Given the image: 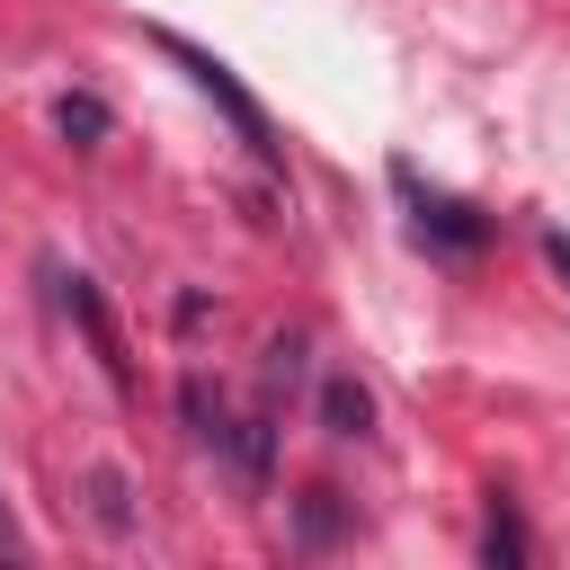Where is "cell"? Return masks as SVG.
<instances>
[{
    "instance_id": "cell-1",
    "label": "cell",
    "mask_w": 570,
    "mask_h": 570,
    "mask_svg": "<svg viewBox=\"0 0 570 570\" xmlns=\"http://www.w3.org/2000/svg\"><path fill=\"white\" fill-rule=\"evenodd\" d=\"M151 45H160V53H169V62H178V71H187V80H196V89H205V98H214L232 125H240V142H249L258 160H276V125H267V107H258V98L232 80V62H214L205 45H187V36H169V27H151Z\"/></svg>"
},
{
    "instance_id": "cell-2",
    "label": "cell",
    "mask_w": 570,
    "mask_h": 570,
    "mask_svg": "<svg viewBox=\"0 0 570 570\" xmlns=\"http://www.w3.org/2000/svg\"><path fill=\"white\" fill-rule=\"evenodd\" d=\"M401 196H410V214H419V240H436V249H454V258H472V249L490 240V223H481L472 205H454V196L419 187L410 169H401Z\"/></svg>"
},
{
    "instance_id": "cell-3",
    "label": "cell",
    "mask_w": 570,
    "mask_h": 570,
    "mask_svg": "<svg viewBox=\"0 0 570 570\" xmlns=\"http://www.w3.org/2000/svg\"><path fill=\"white\" fill-rule=\"evenodd\" d=\"M53 285H62V312H71L80 330H89V347H98V365H107V374L125 383L134 365H125V338H116V321H107V303L89 294V276H53Z\"/></svg>"
},
{
    "instance_id": "cell-4",
    "label": "cell",
    "mask_w": 570,
    "mask_h": 570,
    "mask_svg": "<svg viewBox=\"0 0 570 570\" xmlns=\"http://www.w3.org/2000/svg\"><path fill=\"white\" fill-rule=\"evenodd\" d=\"M321 419H330V436H365V428H374V392H365L356 374H330V383H321Z\"/></svg>"
},
{
    "instance_id": "cell-5",
    "label": "cell",
    "mask_w": 570,
    "mask_h": 570,
    "mask_svg": "<svg viewBox=\"0 0 570 570\" xmlns=\"http://www.w3.org/2000/svg\"><path fill=\"white\" fill-rule=\"evenodd\" d=\"M481 552H490L499 570H517V561H525V525H517V508H508V499L490 508V534H481Z\"/></svg>"
},
{
    "instance_id": "cell-6",
    "label": "cell",
    "mask_w": 570,
    "mask_h": 570,
    "mask_svg": "<svg viewBox=\"0 0 570 570\" xmlns=\"http://www.w3.org/2000/svg\"><path fill=\"white\" fill-rule=\"evenodd\" d=\"M53 125H62L71 142H98V134H107V107H98V98H62V107H53Z\"/></svg>"
},
{
    "instance_id": "cell-7",
    "label": "cell",
    "mask_w": 570,
    "mask_h": 570,
    "mask_svg": "<svg viewBox=\"0 0 570 570\" xmlns=\"http://www.w3.org/2000/svg\"><path fill=\"white\" fill-rule=\"evenodd\" d=\"M89 490H98V525L125 534V525H134V508H125V472H89Z\"/></svg>"
},
{
    "instance_id": "cell-8",
    "label": "cell",
    "mask_w": 570,
    "mask_h": 570,
    "mask_svg": "<svg viewBox=\"0 0 570 570\" xmlns=\"http://www.w3.org/2000/svg\"><path fill=\"white\" fill-rule=\"evenodd\" d=\"M294 374H303V347L276 338V347H267V383H294Z\"/></svg>"
},
{
    "instance_id": "cell-9",
    "label": "cell",
    "mask_w": 570,
    "mask_h": 570,
    "mask_svg": "<svg viewBox=\"0 0 570 570\" xmlns=\"http://www.w3.org/2000/svg\"><path fill=\"white\" fill-rule=\"evenodd\" d=\"M543 258H552V276H561V285H570V240H561V232H552V240H543Z\"/></svg>"
},
{
    "instance_id": "cell-10",
    "label": "cell",
    "mask_w": 570,
    "mask_h": 570,
    "mask_svg": "<svg viewBox=\"0 0 570 570\" xmlns=\"http://www.w3.org/2000/svg\"><path fill=\"white\" fill-rule=\"evenodd\" d=\"M0 543H18V525H9V499H0Z\"/></svg>"
}]
</instances>
